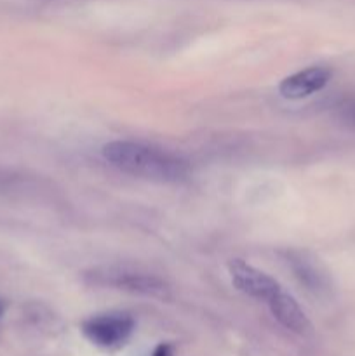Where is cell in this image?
<instances>
[{"label": "cell", "instance_id": "cell-1", "mask_svg": "<svg viewBox=\"0 0 355 356\" xmlns=\"http://www.w3.org/2000/svg\"><path fill=\"white\" fill-rule=\"evenodd\" d=\"M103 156L122 172L155 183H183L190 177V163L187 160L143 143H106L103 146Z\"/></svg>", "mask_w": 355, "mask_h": 356}, {"label": "cell", "instance_id": "cell-2", "mask_svg": "<svg viewBox=\"0 0 355 356\" xmlns=\"http://www.w3.org/2000/svg\"><path fill=\"white\" fill-rule=\"evenodd\" d=\"M87 284L96 287H111L131 294L166 299L169 285L150 271L131 266H97L84 273Z\"/></svg>", "mask_w": 355, "mask_h": 356}, {"label": "cell", "instance_id": "cell-3", "mask_svg": "<svg viewBox=\"0 0 355 356\" xmlns=\"http://www.w3.org/2000/svg\"><path fill=\"white\" fill-rule=\"evenodd\" d=\"M84 337L104 351H118L131 341L136 320L127 312H104L84 320L80 325Z\"/></svg>", "mask_w": 355, "mask_h": 356}, {"label": "cell", "instance_id": "cell-4", "mask_svg": "<svg viewBox=\"0 0 355 356\" xmlns=\"http://www.w3.org/2000/svg\"><path fill=\"white\" fill-rule=\"evenodd\" d=\"M228 273L232 278L233 287L249 298L258 299V301L267 302L275 292L278 291L281 284L265 271L251 266L242 259H232L228 263Z\"/></svg>", "mask_w": 355, "mask_h": 356}, {"label": "cell", "instance_id": "cell-5", "mask_svg": "<svg viewBox=\"0 0 355 356\" xmlns=\"http://www.w3.org/2000/svg\"><path fill=\"white\" fill-rule=\"evenodd\" d=\"M331 76H333V72L326 66H310V68L285 76L278 86V92L285 99H303L322 90L329 83Z\"/></svg>", "mask_w": 355, "mask_h": 356}, {"label": "cell", "instance_id": "cell-6", "mask_svg": "<svg viewBox=\"0 0 355 356\" xmlns=\"http://www.w3.org/2000/svg\"><path fill=\"white\" fill-rule=\"evenodd\" d=\"M268 309H270L271 316L281 323L284 329L289 332L298 334V336H306L312 330V323H310L308 316L303 312L301 306L298 305L291 294L278 289L274 296L267 301Z\"/></svg>", "mask_w": 355, "mask_h": 356}, {"label": "cell", "instance_id": "cell-7", "mask_svg": "<svg viewBox=\"0 0 355 356\" xmlns=\"http://www.w3.org/2000/svg\"><path fill=\"white\" fill-rule=\"evenodd\" d=\"M292 266H294L296 277L301 280V284H305L306 287L312 289V291H322L326 287V275L319 270V266L313 263H310L305 257L298 256L296 259L291 261Z\"/></svg>", "mask_w": 355, "mask_h": 356}, {"label": "cell", "instance_id": "cell-8", "mask_svg": "<svg viewBox=\"0 0 355 356\" xmlns=\"http://www.w3.org/2000/svg\"><path fill=\"white\" fill-rule=\"evenodd\" d=\"M340 115H341V120H343L345 124L355 129V97L354 99L347 101L345 104H341Z\"/></svg>", "mask_w": 355, "mask_h": 356}, {"label": "cell", "instance_id": "cell-9", "mask_svg": "<svg viewBox=\"0 0 355 356\" xmlns=\"http://www.w3.org/2000/svg\"><path fill=\"white\" fill-rule=\"evenodd\" d=\"M152 356H174V348L173 344L169 343H162L153 350Z\"/></svg>", "mask_w": 355, "mask_h": 356}, {"label": "cell", "instance_id": "cell-10", "mask_svg": "<svg viewBox=\"0 0 355 356\" xmlns=\"http://www.w3.org/2000/svg\"><path fill=\"white\" fill-rule=\"evenodd\" d=\"M2 313H3V302L0 301V316H2Z\"/></svg>", "mask_w": 355, "mask_h": 356}]
</instances>
